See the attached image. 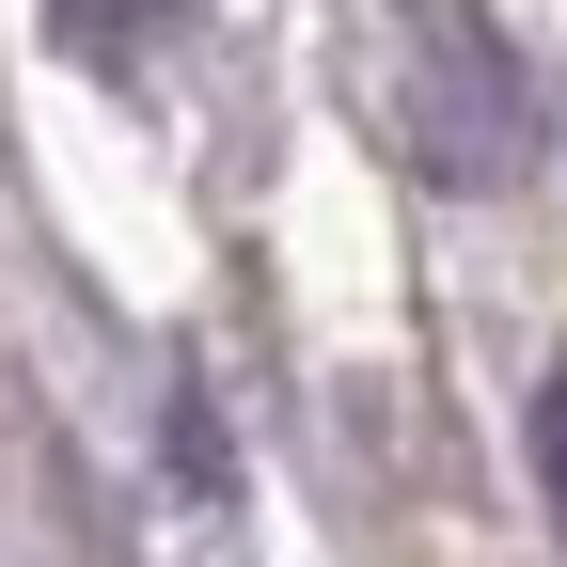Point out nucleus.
Returning <instances> with one entry per match:
<instances>
[{
  "mask_svg": "<svg viewBox=\"0 0 567 567\" xmlns=\"http://www.w3.org/2000/svg\"><path fill=\"white\" fill-rule=\"evenodd\" d=\"M520 142H536V95L488 32V0H410V158L442 189H505Z\"/></svg>",
  "mask_w": 567,
  "mask_h": 567,
  "instance_id": "nucleus-1",
  "label": "nucleus"
},
{
  "mask_svg": "<svg viewBox=\"0 0 567 567\" xmlns=\"http://www.w3.org/2000/svg\"><path fill=\"white\" fill-rule=\"evenodd\" d=\"M142 17H174V0H63V32H80V63H111V80H126V32Z\"/></svg>",
  "mask_w": 567,
  "mask_h": 567,
  "instance_id": "nucleus-2",
  "label": "nucleus"
},
{
  "mask_svg": "<svg viewBox=\"0 0 567 567\" xmlns=\"http://www.w3.org/2000/svg\"><path fill=\"white\" fill-rule=\"evenodd\" d=\"M536 488H551V536H567V379H536Z\"/></svg>",
  "mask_w": 567,
  "mask_h": 567,
  "instance_id": "nucleus-3",
  "label": "nucleus"
}]
</instances>
